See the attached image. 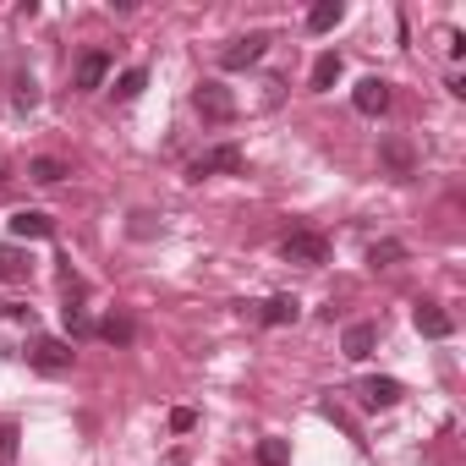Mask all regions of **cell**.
I'll use <instances>...</instances> for the list:
<instances>
[{"label":"cell","mask_w":466,"mask_h":466,"mask_svg":"<svg viewBox=\"0 0 466 466\" xmlns=\"http://www.w3.org/2000/svg\"><path fill=\"white\" fill-rule=\"evenodd\" d=\"M357 395H362V406H373V411H390V406H400V400H406V384H400V379H384V373H373V379H362V384H357Z\"/></svg>","instance_id":"6"},{"label":"cell","mask_w":466,"mask_h":466,"mask_svg":"<svg viewBox=\"0 0 466 466\" xmlns=\"http://www.w3.org/2000/svg\"><path fill=\"white\" fill-rule=\"evenodd\" d=\"M94 335H99V340H110V346H132V340H137V324H132L127 313H110Z\"/></svg>","instance_id":"16"},{"label":"cell","mask_w":466,"mask_h":466,"mask_svg":"<svg viewBox=\"0 0 466 466\" xmlns=\"http://www.w3.org/2000/svg\"><path fill=\"white\" fill-rule=\"evenodd\" d=\"M45 237H56V219L45 208H17L12 214V242H45Z\"/></svg>","instance_id":"7"},{"label":"cell","mask_w":466,"mask_h":466,"mask_svg":"<svg viewBox=\"0 0 466 466\" xmlns=\"http://www.w3.org/2000/svg\"><path fill=\"white\" fill-rule=\"evenodd\" d=\"M373 346H379V324H351V329L340 335L346 362H368V357H373Z\"/></svg>","instance_id":"10"},{"label":"cell","mask_w":466,"mask_h":466,"mask_svg":"<svg viewBox=\"0 0 466 466\" xmlns=\"http://www.w3.org/2000/svg\"><path fill=\"white\" fill-rule=\"evenodd\" d=\"M253 461H258V466H291V450H286V439H258Z\"/></svg>","instance_id":"21"},{"label":"cell","mask_w":466,"mask_h":466,"mask_svg":"<svg viewBox=\"0 0 466 466\" xmlns=\"http://www.w3.org/2000/svg\"><path fill=\"white\" fill-rule=\"evenodd\" d=\"M379 159H384V165H390L400 181L417 170V154H411V143H400V137H384V143H379Z\"/></svg>","instance_id":"13"},{"label":"cell","mask_w":466,"mask_h":466,"mask_svg":"<svg viewBox=\"0 0 466 466\" xmlns=\"http://www.w3.org/2000/svg\"><path fill=\"white\" fill-rule=\"evenodd\" d=\"M340 72H346V66H340V56H335V50H324V56L313 61V77H308V88H313V94H329V88L340 83Z\"/></svg>","instance_id":"14"},{"label":"cell","mask_w":466,"mask_h":466,"mask_svg":"<svg viewBox=\"0 0 466 466\" xmlns=\"http://www.w3.org/2000/svg\"><path fill=\"white\" fill-rule=\"evenodd\" d=\"M12 105H17V110H34V105H39V83H34V77H17V83H12Z\"/></svg>","instance_id":"23"},{"label":"cell","mask_w":466,"mask_h":466,"mask_svg":"<svg viewBox=\"0 0 466 466\" xmlns=\"http://www.w3.org/2000/svg\"><path fill=\"white\" fill-rule=\"evenodd\" d=\"M411 324H417L422 340H450V329H455L450 313H444L439 302H417V308H411Z\"/></svg>","instance_id":"8"},{"label":"cell","mask_w":466,"mask_h":466,"mask_svg":"<svg viewBox=\"0 0 466 466\" xmlns=\"http://www.w3.org/2000/svg\"><path fill=\"white\" fill-rule=\"evenodd\" d=\"M72 340H61V335H39L34 346H28V362L39 368V373H66L72 368Z\"/></svg>","instance_id":"5"},{"label":"cell","mask_w":466,"mask_h":466,"mask_svg":"<svg viewBox=\"0 0 466 466\" xmlns=\"http://www.w3.org/2000/svg\"><path fill=\"white\" fill-rule=\"evenodd\" d=\"M143 88H148V72H143V66H127V72L116 77V99H121V105H132Z\"/></svg>","instance_id":"18"},{"label":"cell","mask_w":466,"mask_h":466,"mask_svg":"<svg viewBox=\"0 0 466 466\" xmlns=\"http://www.w3.org/2000/svg\"><path fill=\"white\" fill-rule=\"evenodd\" d=\"M400 258H406V248H400V242H390V237L368 248V264H373V269H390V264H400Z\"/></svg>","instance_id":"22"},{"label":"cell","mask_w":466,"mask_h":466,"mask_svg":"<svg viewBox=\"0 0 466 466\" xmlns=\"http://www.w3.org/2000/svg\"><path fill=\"white\" fill-rule=\"evenodd\" d=\"M61 319H66V335L72 340H83V335H94L99 324L88 319V308H83V297H66V308H61Z\"/></svg>","instance_id":"15"},{"label":"cell","mask_w":466,"mask_h":466,"mask_svg":"<svg viewBox=\"0 0 466 466\" xmlns=\"http://www.w3.org/2000/svg\"><path fill=\"white\" fill-rule=\"evenodd\" d=\"M444 50H450V61H461V56H466V34L450 28V34H444Z\"/></svg>","instance_id":"26"},{"label":"cell","mask_w":466,"mask_h":466,"mask_svg":"<svg viewBox=\"0 0 466 466\" xmlns=\"http://www.w3.org/2000/svg\"><path fill=\"white\" fill-rule=\"evenodd\" d=\"M248 159H242V148L237 143H219V148H203L192 165H187V181H208V176H237Z\"/></svg>","instance_id":"2"},{"label":"cell","mask_w":466,"mask_h":466,"mask_svg":"<svg viewBox=\"0 0 466 466\" xmlns=\"http://www.w3.org/2000/svg\"><path fill=\"white\" fill-rule=\"evenodd\" d=\"M105 77H110V56H105V50H88V56L77 61V94L105 88Z\"/></svg>","instance_id":"11"},{"label":"cell","mask_w":466,"mask_h":466,"mask_svg":"<svg viewBox=\"0 0 466 466\" xmlns=\"http://www.w3.org/2000/svg\"><path fill=\"white\" fill-rule=\"evenodd\" d=\"M297 313H302V302H297L291 291H275V297L258 308V319H264L269 329H280V324H297Z\"/></svg>","instance_id":"12"},{"label":"cell","mask_w":466,"mask_h":466,"mask_svg":"<svg viewBox=\"0 0 466 466\" xmlns=\"http://www.w3.org/2000/svg\"><path fill=\"white\" fill-rule=\"evenodd\" d=\"M340 17H346V6H340V0H319V6L308 12V34H329Z\"/></svg>","instance_id":"17"},{"label":"cell","mask_w":466,"mask_h":466,"mask_svg":"<svg viewBox=\"0 0 466 466\" xmlns=\"http://www.w3.org/2000/svg\"><path fill=\"white\" fill-rule=\"evenodd\" d=\"M28 269H34V258H23L17 242H12V248H0V280H28Z\"/></svg>","instance_id":"20"},{"label":"cell","mask_w":466,"mask_h":466,"mask_svg":"<svg viewBox=\"0 0 466 466\" xmlns=\"http://www.w3.org/2000/svg\"><path fill=\"white\" fill-rule=\"evenodd\" d=\"M280 258L302 264V269H324L329 264V237H319V230H291V237L280 242Z\"/></svg>","instance_id":"1"},{"label":"cell","mask_w":466,"mask_h":466,"mask_svg":"<svg viewBox=\"0 0 466 466\" xmlns=\"http://www.w3.org/2000/svg\"><path fill=\"white\" fill-rule=\"evenodd\" d=\"M61 176H66V165H61V159H50V154L28 159V181H39V187H56Z\"/></svg>","instance_id":"19"},{"label":"cell","mask_w":466,"mask_h":466,"mask_svg":"<svg viewBox=\"0 0 466 466\" xmlns=\"http://www.w3.org/2000/svg\"><path fill=\"white\" fill-rule=\"evenodd\" d=\"M192 110H198L203 121H230V116H237V94H230L225 83H214V77H208V83H198V88H192Z\"/></svg>","instance_id":"4"},{"label":"cell","mask_w":466,"mask_h":466,"mask_svg":"<svg viewBox=\"0 0 466 466\" xmlns=\"http://www.w3.org/2000/svg\"><path fill=\"white\" fill-rule=\"evenodd\" d=\"M170 428H176V433H192V428H198V411H192V406H176V411H170Z\"/></svg>","instance_id":"24"},{"label":"cell","mask_w":466,"mask_h":466,"mask_svg":"<svg viewBox=\"0 0 466 466\" xmlns=\"http://www.w3.org/2000/svg\"><path fill=\"white\" fill-rule=\"evenodd\" d=\"M351 105H357V116H384L390 110V83L384 77H362L357 94H351Z\"/></svg>","instance_id":"9"},{"label":"cell","mask_w":466,"mask_h":466,"mask_svg":"<svg viewBox=\"0 0 466 466\" xmlns=\"http://www.w3.org/2000/svg\"><path fill=\"white\" fill-rule=\"evenodd\" d=\"M264 50H269V34H264V28H253V34L230 39V45L219 50V66H225V72H248V66H258V61H264Z\"/></svg>","instance_id":"3"},{"label":"cell","mask_w":466,"mask_h":466,"mask_svg":"<svg viewBox=\"0 0 466 466\" xmlns=\"http://www.w3.org/2000/svg\"><path fill=\"white\" fill-rule=\"evenodd\" d=\"M17 455V428H0V466H12Z\"/></svg>","instance_id":"25"}]
</instances>
